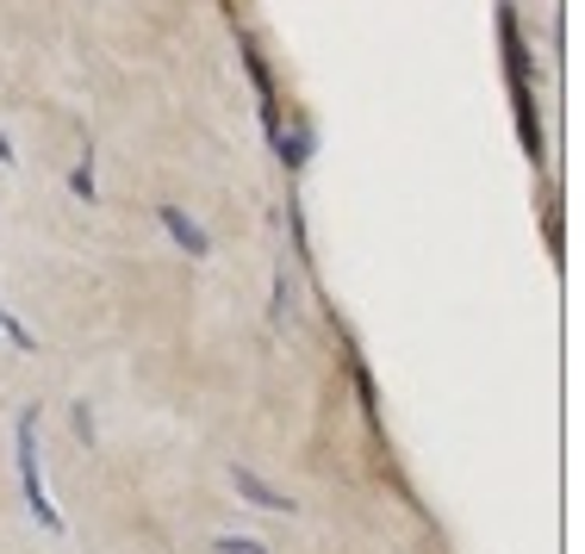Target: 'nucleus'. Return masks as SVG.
Returning <instances> with one entry per match:
<instances>
[{"label":"nucleus","instance_id":"1","mask_svg":"<svg viewBox=\"0 0 585 554\" xmlns=\"http://www.w3.org/2000/svg\"><path fill=\"white\" fill-rule=\"evenodd\" d=\"M13 443H19V486H26L32 517L44 523V530H63V517H57V505H50V492H44V467H38V405L32 412H19Z\"/></svg>","mask_w":585,"mask_h":554},{"label":"nucleus","instance_id":"2","mask_svg":"<svg viewBox=\"0 0 585 554\" xmlns=\"http://www.w3.org/2000/svg\"><path fill=\"white\" fill-rule=\"evenodd\" d=\"M162 231H169L174 243L188 255H212V238H206V224L193 219V212H181V207H162Z\"/></svg>","mask_w":585,"mask_h":554},{"label":"nucleus","instance_id":"3","mask_svg":"<svg viewBox=\"0 0 585 554\" xmlns=\"http://www.w3.org/2000/svg\"><path fill=\"white\" fill-rule=\"evenodd\" d=\"M231 486H238V492H243V498H250L255 511H300V505H293V498H286V492H274L269 480H255L250 467H231Z\"/></svg>","mask_w":585,"mask_h":554},{"label":"nucleus","instance_id":"4","mask_svg":"<svg viewBox=\"0 0 585 554\" xmlns=\"http://www.w3.org/2000/svg\"><path fill=\"white\" fill-rule=\"evenodd\" d=\"M219 554H269V548L250 542V536H219Z\"/></svg>","mask_w":585,"mask_h":554}]
</instances>
